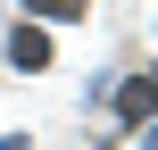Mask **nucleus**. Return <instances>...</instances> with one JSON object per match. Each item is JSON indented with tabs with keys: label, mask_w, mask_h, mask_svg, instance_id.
Instances as JSON below:
<instances>
[{
	"label": "nucleus",
	"mask_w": 158,
	"mask_h": 150,
	"mask_svg": "<svg viewBox=\"0 0 158 150\" xmlns=\"http://www.w3.org/2000/svg\"><path fill=\"white\" fill-rule=\"evenodd\" d=\"M8 58H17V67H50V42H42V33H33V25H25V33H17V42H8Z\"/></svg>",
	"instance_id": "nucleus-1"
},
{
	"label": "nucleus",
	"mask_w": 158,
	"mask_h": 150,
	"mask_svg": "<svg viewBox=\"0 0 158 150\" xmlns=\"http://www.w3.org/2000/svg\"><path fill=\"white\" fill-rule=\"evenodd\" d=\"M117 109H125V117H133V125H142V117H150V75H133V84H125V92H117Z\"/></svg>",
	"instance_id": "nucleus-2"
},
{
	"label": "nucleus",
	"mask_w": 158,
	"mask_h": 150,
	"mask_svg": "<svg viewBox=\"0 0 158 150\" xmlns=\"http://www.w3.org/2000/svg\"><path fill=\"white\" fill-rule=\"evenodd\" d=\"M42 17H83V0H33Z\"/></svg>",
	"instance_id": "nucleus-3"
}]
</instances>
